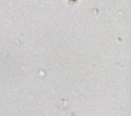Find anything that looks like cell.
<instances>
[{"label":"cell","mask_w":131,"mask_h":116,"mask_svg":"<svg viewBox=\"0 0 131 116\" xmlns=\"http://www.w3.org/2000/svg\"><path fill=\"white\" fill-rule=\"evenodd\" d=\"M70 1H75V0H70Z\"/></svg>","instance_id":"obj_1"}]
</instances>
